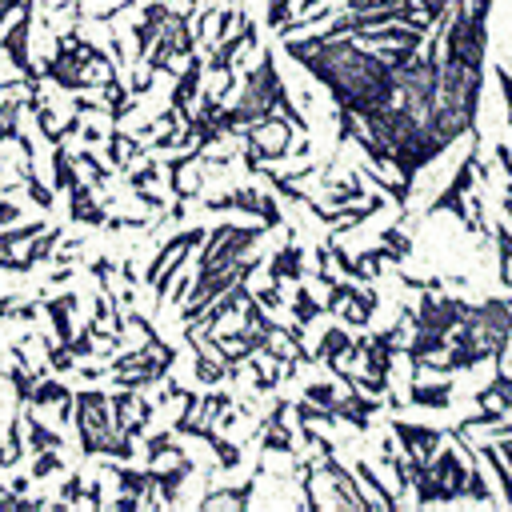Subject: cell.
I'll list each match as a JSON object with an SVG mask.
<instances>
[{"label":"cell","mask_w":512,"mask_h":512,"mask_svg":"<svg viewBox=\"0 0 512 512\" xmlns=\"http://www.w3.org/2000/svg\"><path fill=\"white\" fill-rule=\"evenodd\" d=\"M288 148H292V120H284V116L272 112V116L248 124V156H256V160H280V156H288Z\"/></svg>","instance_id":"obj_2"},{"label":"cell","mask_w":512,"mask_h":512,"mask_svg":"<svg viewBox=\"0 0 512 512\" xmlns=\"http://www.w3.org/2000/svg\"><path fill=\"white\" fill-rule=\"evenodd\" d=\"M328 308L340 312L344 324L352 328H364L376 312V296L372 292H360L356 284H332V296H328Z\"/></svg>","instance_id":"obj_3"},{"label":"cell","mask_w":512,"mask_h":512,"mask_svg":"<svg viewBox=\"0 0 512 512\" xmlns=\"http://www.w3.org/2000/svg\"><path fill=\"white\" fill-rule=\"evenodd\" d=\"M308 4H320V0H300V12H304V8H308Z\"/></svg>","instance_id":"obj_12"},{"label":"cell","mask_w":512,"mask_h":512,"mask_svg":"<svg viewBox=\"0 0 512 512\" xmlns=\"http://www.w3.org/2000/svg\"><path fill=\"white\" fill-rule=\"evenodd\" d=\"M356 476H360V480H364V488H368V492H372V500H376V504H380V508H396V504H400V500H396V496H388V492H384V484H380V480H376V472H372V468H368V464H356Z\"/></svg>","instance_id":"obj_10"},{"label":"cell","mask_w":512,"mask_h":512,"mask_svg":"<svg viewBox=\"0 0 512 512\" xmlns=\"http://www.w3.org/2000/svg\"><path fill=\"white\" fill-rule=\"evenodd\" d=\"M392 432L400 436V444H404V452H408V472L420 468V464H428V460L436 456V448H440V432H436V428H416V424L392 420Z\"/></svg>","instance_id":"obj_4"},{"label":"cell","mask_w":512,"mask_h":512,"mask_svg":"<svg viewBox=\"0 0 512 512\" xmlns=\"http://www.w3.org/2000/svg\"><path fill=\"white\" fill-rule=\"evenodd\" d=\"M300 272H304V260H300V248H296V244H288L284 252H276V256H272V264H268L272 284H280L284 276H300Z\"/></svg>","instance_id":"obj_8"},{"label":"cell","mask_w":512,"mask_h":512,"mask_svg":"<svg viewBox=\"0 0 512 512\" xmlns=\"http://www.w3.org/2000/svg\"><path fill=\"white\" fill-rule=\"evenodd\" d=\"M168 16H172V8L168 4H148L144 8V16H140V24H136V60H144L148 56V48L156 44V36H160V28L168 24Z\"/></svg>","instance_id":"obj_6"},{"label":"cell","mask_w":512,"mask_h":512,"mask_svg":"<svg viewBox=\"0 0 512 512\" xmlns=\"http://www.w3.org/2000/svg\"><path fill=\"white\" fill-rule=\"evenodd\" d=\"M264 236V224H220L212 228V236L204 240L200 252V268H224V264H240L244 252Z\"/></svg>","instance_id":"obj_1"},{"label":"cell","mask_w":512,"mask_h":512,"mask_svg":"<svg viewBox=\"0 0 512 512\" xmlns=\"http://www.w3.org/2000/svg\"><path fill=\"white\" fill-rule=\"evenodd\" d=\"M320 312H324V308H320L308 292H300V296H296V328H304V324H308V320H316Z\"/></svg>","instance_id":"obj_11"},{"label":"cell","mask_w":512,"mask_h":512,"mask_svg":"<svg viewBox=\"0 0 512 512\" xmlns=\"http://www.w3.org/2000/svg\"><path fill=\"white\" fill-rule=\"evenodd\" d=\"M204 208H240V212L260 216L264 224H280L276 204H272L264 192H256V188H236V192H228V196H212V200H204Z\"/></svg>","instance_id":"obj_5"},{"label":"cell","mask_w":512,"mask_h":512,"mask_svg":"<svg viewBox=\"0 0 512 512\" xmlns=\"http://www.w3.org/2000/svg\"><path fill=\"white\" fill-rule=\"evenodd\" d=\"M72 220H84V224L104 220V208L92 200V188H84V184H72Z\"/></svg>","instance_id":"obj_7"},{"label":"cell","mask_w":512,"mask_h":512,"mask_svg":"<svg viewBox=\"0 0 512 512\" xmlns=\"http://www.w3.org/2000/svg\"><path fill=\"white\" fill-rule=\"evenodd\" d=\"M408 400L424 404V408H448L452 404V384H412Z\"/></svg>","instance_id":"obj_9"}]
</instances>
